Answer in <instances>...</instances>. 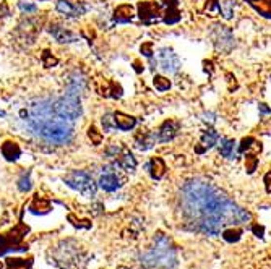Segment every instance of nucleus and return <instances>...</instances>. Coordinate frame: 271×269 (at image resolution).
<instances>
[{
  "label": "nucleus",
  "instance_id": "obj_1",
  "mask_svg": "<svg viewBox=\"0 0 271 269\" xmlns=\"http://www.w3.org/2000/svg\"><path fill=\"white\" fill-rule=\"evenodd\" d=\"M180 208L195 231L219 235L228 226L250 221V214L229 200L218 187L203 180H190L180 190Z\"/></svg>",
  "mask_w": 271,
  "mask_h": 269
},
{
  "label": "nucleus",
  "instance_id": "obj_2",
  "mask_svg": "<svg viewBox=\"0 0 271 269\" xmlns=\"http://www.w3.org/2000/svg\"><path fill=\"white\" fill-rule=\"evenodd\" d=\"M21 115H26V123L31 128L34 134L42 138L44 141L52 143L56 146L70 143L73 136V120L63 117L56 109L54 99H39L33 102L26 112H21Z\"/></svg>",
  "mask_w": 271,
  "mask_h": 269
},
{
  "label": "nucleus",
  "instance_id": "obj_3",
  "mask_svg": "<svg viewBox=\"0 0 271 269\" xmlns=\"http://www.w3.org/2000/svg\"><path fill=\"white\" fill-rule=\"evenodd\" d=\"M175 251L171 247V240L162 237L161 233L155 238V245L143 255V265L150 268H172L175 265Z\"/></svg>",
  "mask_w": 271,
  "mask_h": 269
},
{
  "label": "nucleus",
  "instance_id": "obj_4",
  "mask_svg": "<svg viewBox=\"0 0 271 269\" xmlns=\"http://www.w3.org/2000/svg\"><path fill=\"white\" fill-rule=\"evenodd\" d=\"M65 183L73 190L80 192L85 198H93L96 196L97 192V185L93 180V177L85 171H73L68 175L63 178Z\"/></svg>",
  "mask_w": 271,
  "mask_h": 269
},
{
  "label": "nucleus",
  "instance_id": "obj_5",
  "mask_svg": "<svg viewBox=\"0 0 271 269\" xmlns=\"http://www.w3.org/2000/svg\"><path fill=\"white\" fill-rule=\"evenodd\" d=\"M54 104H56L57 111L60 112L63 117L70 118V120H77V118H80L83 114L80 94L73 93L70 89H67L62 97L54 99Z\"/></svg>",
  "mask_w": 271,
  "mask_h": 269
},
{
  "label": "nucleus",
  "instance_id": "obj_6",
  "mask_svg": "<svg viewBox=\"0 0 271 269\" xmlns=\"http://www.w3.org/2000/svg\"><path fill=\"white\" fill-rule=\"evenodd\" d=\"M210 39H211V42H213V46L223 54L231 52L234 47L232 29L228 26H223V24H214V26L211 28Z\"/></svg>",
  "mask_w": 271,
  "mask_h": 269
},
{
  "label": "nucleus",
  "instance_id": "obj_7",
  "mask_svg": "<svg viewBox=\"0 0 271 269\" xmlns=\"http://www.w3.org/2000/svg\"><path fill=\"white\" fill-rule=\"evenodd\" d=\"M157 65L166 73H177L182 67L179 56L169 47H162L157 51Z\"/></svg>",
  "mask_w": 271,
  "mask_h": 269
},
{
  "label": "nucleus",
  "instance_id": "obj_8",
  "mask_svg": "<svg viewBox=\"0 0 271 269\" xmlns=\"http://www.w3.org/2000/svg\"><path fill=\"white\" fill-rule=\"evenodd\" d=\"M102 171L104 172H102L99 177V185L102 190H106L109 193L119 190L122 187V180H120V177L117 175V172L112 167H106V169H102Z\"/></svg>",
  "mask_w": 271,
  "mask_h": 269
},
{
  "label": "nucleus",
  "instance_id": "obj_9",
  "mask_svg": "<svg viewBox=\"0 0 271 269\" xmlns=\"http://www.w3.org/2000/svg\"><path fill=\"white\" fill-rule=\"evenodd\" d=\"M56 8H57L58 13H62L63 17H67V18L81 17V15H85V12L88 10L86 5H83V3H72V2H67V0H57V2H56Z\"/></svg>",
  "mask_w": 271,
  "mask_h": 269
},
{
  "label": "nucleus",
  "instance_id": "obj_10",
  "mask_svg": "<svg viewBox=\"0 0 271 269\" xmlns=\"http://www.w3.org/2000/svg\"><path fill=\"white\" fill-rule=\"evenodd\" d=\"M179 130H180L179 122H175V120H166L156 130L157 143H169V141H172V139H174L177 134H179Z\"/></svg>",
  "mask_w": 271,
  "mask_h": 269
},
{
  "label": "nucleus",
  "instance_id": "obj_11",
  "mask_svg": "<svg viewBox=\"0 0 271 269\" xmlns=\"http://www.w3.org/2000/svg\"><path fill=\"white\" fill-rule=\"evenodd\" d=\"M138 17L141 18L143 23L150 24L159 17V7L156 5V2H151V0L140 2L138 3Z\"/></svg>",
  "mask_w": 271,
  "mask_h": 269
},
{
  "label": "nucleus",
  "instance_id": "obj_12",
  "mask_svg": "<svg viewBox=\"0 0 271 269\" xmlns=\"http://www.w3.org/2000/svg\"><path fill=\"white\" fill-rule=\"evenodd\" d=\"M219 141V133L214 130V128H206V130L201 133V139H200V144H203V146H196V153H205L206 149L213 148L216 143Z\"/></svg>",
  "mask_w": 271,
  "mask_h": 269
},
{
  "label": "nucleus",
  "instance_id": "obj_13",
  "mask_svg": "<svg viewBox=\"0 0 271 269\" xmlns=\"http://www.w3.org/2000/svg\"><path fill=\"white\" fill-rule=\"evenodd\" d=\"M219 153L221 156L229 159V161H234V159L239 157V148L237 143L234 139H228V138H221L219 143Z\"/></svg>",
  "mask_w": 271,
  "mask_h": 269
},
{
  "label": "nucleus",
  "instance_id": "obj_14",
  "mask_svg": "<svg viewBox=\"0 0 271 269\" xmlns=\"http://www.w3.org/2000/svg\"><path fill=\"white\" fill-rule=\"evenodd\" d=\"M49 31H51V34L54 38H56V41L57 42H75L77 39H78V36L75 33H72V31H68V29H65V28H62L60 24H51V29H49Z\"/></svg>",
  "mask_w": 271,
  "mask_h": 269
},
{
  "label": "nucleus",
  "instance_id": "obj_15",
  "mask_svg": "<svg viewBox=\"0 0 271 269\" xmlns=\"http://www.w3.org/2000/svg\"><path fill=\"white\" fill-rule=\"evenodd\" d=\"M117 166L124 169L125 172H135L136 169V159L134 157V154L127 149H122V153L117 157Z\"/></svg>",
  "mask_w": 271,
  "mask_h": 269
},
{
  "label": "nucleus",
  "instance_id": "obj_16",
  "mask_svg": "<svg viewBox=\"0 0 271 269\" xmlns=\"http://www.w3.org/2000/svg\"><path fill=\"white\" fill-rule=\"evenodd\" d=\"M134 17H135V8L129 3L119 5V7L114 10V19L117 23H129L132 21Z\"/></svg>",
  "mask_w": 271,
  "mask_h": 269
},
{
  "label": "nucleus",
  "instance_id": "obj_17",
  "mask_svg": "<svg viewBox=\"0 0 271 269\" xmlns=\"http://www.w3.org/2000/svg\"><path fill=\"white\" fill-rule=\"evenodd\" d=\"M156 143H157L156 132L140 133V134H136V138H135V146L138 149H143V151H146V149L153 148Z\"/></svg>",
  "mask_w": 271,
  "mask_h": 269
},
{
  "label": "nucleus",
  "instance_id": "obj_18",
  "mask_svg": "<svg viewBox=\"0 0 271 269\" xmlns=\"http://www.w3.org/2000/svg\"><path fill=\"white\" fill-rule=\"evenodd\" d=\"M114 120H116V125L119 130H132V128H135L136 125V118L132 117V115H127L124 112H114Z\"/></svg>",
  "mask_w": 271,
  "mask_h": 269
},
{
  "label": "nucleus",
  "instance_id": "obj_19",
  "mask_svg": "<svg viewBox=\"0 0 271 269\" xmlns=\"http://www.w3.org/2000/svg\"><path fill=\"white\" fill-rule=\"evenodd\" d=\"M148 171H150V175L155 180H159L166 173V164L161 157H153L150 164H148Z\"/></svg>",
  "mask_w": 271,
  "mask_h": 269
},
{
  "label": "nucleus",
  "instance_id": "obj_20",
  "mask_svg": "<svg viewBox=\"0 0 271 269\" xmlns=\"http://www.w3.org/2000/svg\"><path fill=\"white\" fill-rule=\"evenodd\" d=\"M85 88H86V78L83 77L80 72H75L70 77V79H68L67 89H70V91L80 94V96H81V93L85 91Z\"/></svg>",
  "mask_w": 271,
  "mask_h": 269
},
{
  "label": "nucleus",
  "instance_id": "obj_21",
  "mask_svg": "<svg viewBox=\"0 0 271 269\" xmlns=\"http://www.w3.org/2000/svg\"><path fill=\"white\" fill-rule=\"evenodd\" d=\"M2 154L7 161H17V159L21 156V148H19L15 141H5L2 144Z\"/></svg>",
  "mask_w": 271,
  "mask_h": 269
},
{
  "label": "nucleus",
  "instance_id": "obj_22",
  "mask_svg": "<svg viewBox=\"0 0 271 269\" xmlns=\"http://www.w3.org/2000/svg\"><path fill=\"white\" fill-rule=\"evenodd\" d=\"M218 8L224 19H231L235 12V0H219Z\"/></svg>",
  "mask_w": 271,
  "mask_h": 269
},
{
  "label": "nucleus",
  "instance_id": "obj_23",
  "mask_svg": "<svg viewBox=\"0 0 271 269\" xmlns=\"http://www.w3.org/2000/svg\"><path fill=\"white\" fill-rule=\"evenodd\" d=\"M221 235H223V238L226 242H231V243H234V242H239L240 240V237H242V231H240L239 227H229V229H224L223 232H221Z\"/></svg>",
  "mask_w": 271,
  "mask_h": 269
},
{
  "label": "nucleus",
  "instance_id": "obj_24",
  "mask_svg": "<svg viewBox=\"0 0 271 269\" xmlns=\"http://www.w3.org/2000/svg\"><path fill=\"white\" fill-rule=\"evenodd\" d=\"M164 23L166 24H174L180 19V12L177 10V7H167L166 13H164Z\"/></svg>",
  "mask_w": 271,
  "mask_h": 269
},
{
  "label": "nucleus",
  "instance_id": "obj_25",
  "mask_svg": "<svg viewBox=\"0 0 271 269\" xmlns=\"http://www.w3.org/2000/svg\"><path fill=\"white\" fill-rule=\"evenodd\" d=\"M153 84H155V88L157 89V91H167V89L171 88V79L162 77V75H155Z\"/></svg>",
  "mask_w": 271,
  "mask_h": 269
},
{
  "label": "nucleus",
  "instance_id": "obj_26",
  "mask_svg": "<svg viewBox=\"0 0 271 269\" xmlns=\"http://www.w3.org/2000/svg\"><path fill=\"white\" fill-rule=\"evenodd\" d=\"M18 188H19V192H23V193L31 190V173H29V171L23 172L21 177L18 178Z\"/></svg>",
  "mask_w": 271,
  "mask_h": 269
},
{
  "label": "nucleus",
  "instance_id": "obj_27",
  "mask_svg": "<svg viewBox=\"0 0 271 269\" xmlns=\"http://www.w3.org/2000/svg\"><path fill=\"white\" fill-rule=\"evenodd\" d=\"M41 60H42V65L46 68H54L58 65V58L56 56H52L49 51H44L42 56H41Z\"/></svg>",
  "mask_w": 271,
  "mask_h": 269
},
{
  "label": "nucleus",
  "instance_id": "obj_28",
  "mask_svg": "<svg viewBox=\"0 0 271 269\" xmlns=\"http://www.w3.org/2000/svg\"><path fill=\"white\" fill-rule=\"evenodd\" d=\"M88 138H90L91 144H95V146H99V144L102 143V139H104L102 133L97 130L96 127H90V128H88Z\"/></svg>",
  "mask_w": 271,
  "mask_h": 269
},
{
  "label": "nucleus",
  "instance_id": "obj_29",
  "mask_svg": "<svg viewBox=\"0 0 271 269\" xmlns=\"http://www.w3.org/2000/svg\"><path fill=\"white\" fill-rule=\"evenodd\" d=\"M102 128H104V132H116L117 130L114 114H106V115L102 117Z\"/></svg>",
  "mask_w": 271,
  "mask_h": 269
},
{
  "label": "nucleus",
  "instance_id": "obj_30",
  "mask_svg": "<svg viewBox=\"0 0 271 269\" xmlns=\"http://www.w3.org/2000/svg\"><path fill=\"white\" fill-rule=\"evenodd\" d=\"M258 167V157L255 154H247L245 157V171L247 173H253Z\"/></svg>",
  "mask_w": 271,
  "mask_h": 269
},
{
  "label": "nucleus",
  "instance_id": "obj_31",
  "mask_svg": "<svg viewBox=\"0 0 271 269\" xmlns=\"http://www.w3.org/2000/svg\"><path fill=\"white\" fill-rule=\"evenodd\" d=\"M49 209H51V204L44 200H34V203L31 204L33 212H47Z\"/></svg>",
  "mask_w": 271,
  "mask_h": 269
},
{
  "label": "nucleus",
  "instance_id": "obj_32",
  "mask_svg": "<svg viewBox=\"0 0 271 269\" xmlns=\"http://www.w3.org/2000/svg\"><path fill=\"white\" fill-rule=\"evenodd\" d=\"M255 143H257V139L252 138V136L244 138L242 143H240V146H239V154H240V153H245V151H247V149H250V148H253Z\"/></svg>",
  "mask_w": 271,
  "mask_h": 269
},
{
  "label": "nucleus",
  "instance_id": "obj_33",
  "mask_svg": "<svg viewBox=\"0 0 271 269\" xmlns=\"http://www.w3.org/2000/svg\"><path fill=\"white\" fill-rule=\"evenodd\" d=\"M122 149H124V148L119 146V144H111V146L106 149V156L112 157V159H114V157L117 159V157H119V154L122 153Z\"/></svg>",
  "mask_w": 271,
  "mask_h": 269
},
{
  "label": "nucleus",
  "instance_id": "obj_34",
  "mask_svg": "<svg viewBox=\"0 0 271 269\" xmlns=\"http://www.w3.org/2000/svg\"><path fill=\"white\" fill-rule=\"evenodd\" d=\"M122 96V88H120V84H117L114 81H109V97H120Z\"/></svg>",
  "mask_w": 271,
  "mask_h": 269
},
{
  "label": "nucleus",
  "instance_id": "obj_35",
  "mask_svg": "<svg viewBox=\"0 0 271 269\" xmlns=\"http://www.w3.org/2000/svg\"><path fill=\"white\" fill-rule=\"evenodd\" d=\"M141 54L145 57L151 58L153 54H155V52H153V42H145V44H143V46H141Z\"/></svg>",
  "mask_w": 271,
  "mask_h": 269
},
{
  "label": "nucleus",
  "instance_id": "obj_36",
  "mask_svg": "<svg viewBox=\"0 0 271 269\" xmlns=\"http://www.w3.org/2000/svg\"><path fill=\"white\" fill-rule=\"evenodd\" d=\"M19 8L23 10V12H26V13H34L36 12V5H33V3H24V2H19Z\"/></svg>",
  "mask_w": 271,
  "mask_h": 269
},
{
  "label": "nucleus",
  "instance_id": "obj_37",
  "mask_svg": "<svg viewBox=\"0 0 271 269\" xmlns=\"http://www.w3.org/2000/svg\"><path fill=\"white\" fill-rule=\"evenodd\" d=\"M265 188H267V192L271 193V172H267V175H265Z\"/></svg>",
  "mask_w": 271,
  "mask_h": 269
},
{
  "label": "nucleus",
  "instance_id": "obj_38",
  "mask_svg": "<svg viewBox=\"0 0 271 269\" xmlns=\"http://www.w3.org/2000/svg\"><path fill=\"white\" fill-rule=\"evenodd\" d=\"M134 68H135V72H136V73H141V72H143L140 60H135V62H134Z\"/></svg>",
  "mask_w": 271,
  "mask_h": 269
},
{
  "label": "nucleus",
  "instance_id": "obj_39",
  "mask_svg": "<svg viewBox=\"0 0 271 269\" xmlns=\"http://www.w3.org/2000/svg\"><path fill=\"white\" fill-rule=\"evenodd\" d=\"M253 231L257 232V235H258V237H262V232H263V229H262V227L258 229V226H253Z\"/></svg>",
  "mask_w": 271,
  "mask_h": 269
},
{
  "label": "nucleus",
  "instance_id": "obj_40",
  "mask_svg": "<svg viewBox=\"0 0 271 269\" xmlns=\"http://www.w3.org/2000/svg\"><path fill=\"white\" fill-rule=\"evenodd\" d=\"M39 2H41V0H39Z\"/></svg>",
  "mask_w": 271,
  "mask_h": 269
}]
</instances>
